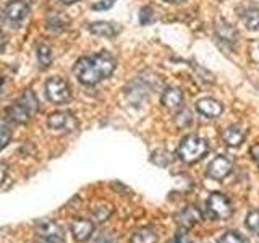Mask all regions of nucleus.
<instances>
[{
	"instance_id": "obj_31",
	"label": "nucleus",
	"mask_w": 259,
	"mask_h": 243,
	"mask_svg": "<svg viewBox=\"0 0 259 243\" xmlns=\"http://www.w3.org/2000/svg\"><path fill=\"white\" fill-rule=\"evenodd\" d=\"M5 46H7V36L4 34L2 31H0V52H4Z\"/></svg>"
},
{
	"instance_id": "obj_22",
	"label": "nucleus",
	"mask_w": 259,
	"mask_h": 243,
	"mask_svg": "<svg viewBox=\"0 0 259 243\" xmlns=\"http://www.w3.org/2000/svg\"><path fill=\"white\" fill-rule=\"evenodd\" d=\"M10 138H12L10 127H8V124L5 120L0 118V149L5 148V146L8 144V141H10Z\"/></svg>"
},
{
	"instance_id": "obj_14",
	"label": "nucleus",
	"mask_w": 259,
	"mask_h": 243,
	"mask_svg": "<svg viewBox=\"0 0 259 243\" xmlns=\"http://www.w3.org/2000/svg\"><path fill=\"white\" fill-rule=\"evenodd\" d=\"M162 104L168 110H178L183 104V93L180 88H167L162 94Z\"/></svg>"
},
{
	"instance_id": "obj_17",
	"label": "nucleus",
	"mask_w": 259,
	"mask_h": 243,
	"mask_svg": "<svg viewBox=\"0 0 259 243\" xmlns=\"http://www.w3.org/2000/svg\"><path fill=\"white\" fill-rule=\"evenodd\" d=\"M132 243H157V233L151 227H143L133 233Z\"/></svg>"
},
{
	"instance_id": "obj_8",
	"label": "nucleus",
	"mask_w": 259,
	"mask_h": 243,
	"mask_svg": "<svg viewBox=\"0 0 259 243\" xmlns=\"http://www.w3.org/2000/svg\"><path fill=\"white\" fill-rule=\"evenodd\" d=\"M47 125L51 130H62V132H73L78 127L76 118L70 112H54L47 118Z\"/></svg>"
},
{
	"instance_id": "obj_26",
	"label": "nucleus",
	"mask_w": 259,
	"mask_h": 243,
	"mask_svg": "<svg viewBox=\"0 0 259 243\" xmlns=\"http://www.w3.org/2000/svg\"><path fill=\"white\" fill-rule=\"evenodd\" d=\"M140 20H141L143 24H148V23L152 21V10H151L149 7H144L143 10H141V13H140Z\"/></svg>"
},
{
	"instance_id": "obj_19",
	"label": "nucleus",
	"mask_w": 259,
	"mask_h": 243,
	"mask_svg": "<svg viewBox=\"0 0 259 243\" xmlns=\"http://www.w3.org/2000/svg\"><path fill=\"white\" fill-rule=\"evenodd\" d=\"M37 60H39L42 68H47L49 65L52 63V52H51V47H49L47 44L37 46Z\"/></svg>"
},
{
	"instance_id": "obj_10",
	"label": "nucleus",
	"mask_w": 259,
	"mask_h": 243,
	"mask_svg": "<svg viewBox=\"0 0 259 243\" xmlns=\"http://www.w3.org/2000/svg\"><path fill=\"white\" fill-rule=\"evenodd\" d=\"M202 221V213L196 206H186L183 211L177 214V222L180 224L183 229H191Z\"/></svg>"
},
{
	"instance_id": "obj_28",
	"label": "nucleus",
	"mask_w": 259,
	"mask_h": 243,
	"mask_svg": "<svg viewBox=\"0 0 259 243\" xmlns=\"http://www.w3.org/2000/svg\"><path fill=\"white\" fill-rule=\"evenodd\" d=\"M174 243H191V240L188 238V235L185 232H178L174 238Z\"/></svg>"
},
{
	"instance_id": "obj_16",
	"label": "nucleus",
	"mask_w": 259,
	"mask_h": 243,
	"mask_svg": "<svg viewBox=\"0 0 259 243\" xmlns=\"http://www.w3.org/2000/svg\"><path fill=\"white\" fill-rule=\"evenodd\" d=\"M70 24V20L60 12H54L47 18V28L51 31H62Z\"/></svg>"
},
{
	"instance_id": "obj_24",
	"label": "nucleus",
	"mask_w": 259,
	"mask_h": 243,
	"mask_svg": "<svg viewBox=\"0 0 259 243\" xmlns=\"http://www.w3.org/2000/svg\"><path fill=\"white\" fill-rule=\"evenodd\" d=\"M246 227L254 233H259V211H249L246 216Z\"/></svg>"
},
{
	"instance_id": "obj_6",
	"label": "nucleus",
	"mask_w": 259,
	"mask_h": 243,
	"mask_svg": "<svg viewBox=\"0 0 259 243\" xmlns=\"http://www.w3.org/2000/svg\"><path fill=\"white\" fill-rule=\"evenodd\" d=\"M207 209L210 211V214L214 217L225 221V219L232 217L233 214V208H232V201L222 193H212L207 198Z\"/></svg>"
},
{
	"instance_id": "obj_33",
	"label": "nucleus",
	"mask_w": 259,
	"mask_h": 243,
	"mask_svg": "<svg viewBox=\"0 0 259 243\" xmlns=\"http://www.w3.org/2000/svg\"><path fill=\"white\" fill-rule=\"evenodd\" d=\"M63 4H68V5H71V4H75V2H78V0H62Z\"/></svg>"
},
{
	"instance_id": "obj_18",
	"label": "nucleus",
	"mask_w": 259,
	"mask_h": 243,
	"mask_svg": "<svg viewBox=\"0 0 259 243\" xmlns=\"http://www.w3.org/2000/svg\"><path fill=\"white\" fill-rule=\"evenodd\" d=\"M240 18L245 23L248 29L259 28V8H246L245 12L240 13Z\"/></svg>"
},
{
	"instance_id": "obj_4",
	"label": "nucleus",
	"mask_w": 259,
	"mask_h": 243,
	"mask_svg": "<svg viewBox=\"0 0 259 243\" xmlns=\"http://www.w3.org/2000/svg\"><path fill=\"white\" fill-rule=\"evenodd\" d=\"M46 94L54 104H65L71 99V89L67 79L60 76H52L46 81Z\"/></svg>"
},
{
	"instance_id": "obj_29",
	"label": "nucleus",
	"mask_w": 259,
	"mask_h": 243,
	"mask_svg": "<svg viewBox=\"0 0 259 243\" xmlns=\"http://www.w3.org/2000/svg\"><path fill=\"white\" fill-rule=\"evenodd\" d=\"M251 157H253L254 162L259 164V144H254L253 148H251Z\"/></svg>"
},
{
	"instance_id": "obj_2",
	"label": "nucleus",
	"mask_w": 259,
	"mask_h": 243,
	"mask_svg": "<svg viewBox=\"0 0 259 243\" xmlns=\"http://www.w3.org/2000/svg\"><path fill=\"white\" fill-rule=\"evenodd\" d=\"M39 110V101L32 91H24L18 101L13 102L7 110V115L16 124H28Z\"/></svg>"
},
{
	"instance_id": "obj_9",
	"label": "nucleus",
	"mask_w": 259,
	"mask_h": 243,
	"mask_svg": "<svg viewBox=\"0 0 259 243\" xmlns=\"http://www.w3.org/2000/svg\"><path fill=\"white\" fill-rule=\"evenodd\" d=\"M232 160L227 156H217L207 167V175L212 180H224V178L232 172Z\"/></svg>"
},
{
	"instance_id": "obj_32",
	"label": "nucleus",
	"mask_w": 259,
	"mask_h": 243,
	"mask_svg": "<svg viewBox=\"0 0 259 243\" xmlns=\"http://www.w3.org/2000/svg\"><path fill=\"white\" fill-rule=\"evenodd\" d=\"M93 243H112V240H110V237H107V235H101V237L96 238Z\"/></svg>"
},
{
	"instance_id": "obj_1",
	"label": "nucleus",
	"mask_w": 259,
	"mask_h": 243,
	"mask_svg": "<svg viewBox=\"0 0 259 243\" xmlns=\"http://www.w3.org/2000/svg\"><path fill=\"white\" fill-rule=\"evenodd\" d=\"M117 67L115 59L109 52H99L96 55H88L81 57V59L75 63V71L76 78L79 83L86 86H94L101 83L102 79L109 78L113 70Z\"/></svg>"
},
{
	"instance_id": "obj_13",
	"label": "nucleus",
	"mask_w": 259,
	"mask_h": 243,
	"mask_svg": "<svg viewBox=\"0 0 259 243\" xmlns=\"http://www.w3.org/2000/svg\"><path fill=\"white\" fill-rule=\"evenodd\" d=\"M196 109L204 117H207V118H217L224 112L222 104L219 102V101H215V99H210V97H204V99H199L198 104H196Z\"/></svg>"
},
{
	"instance_id": "obj_3",
	"label": "nucleus",
	"mask_w": 259,
	"mask_h": 243,
	"mask_svg": "<svg viewBox=\"0 0 259 243\" xmlns=\"http://www.w3.org/2000/svg\"><path fill=\"white\" fill-rule=\"evenodd\" d=\"M207 141L204 138L199 136H186L178 146V157H180L186 164H194V162L201 160L207 154Z\"/></svg>"
},
{
	"instance_id": "obj_25",
	"label": "nucleus",
	"mask_w": 259,
	"mask_h": 243,
	"mask_svg": "<svg viewBox=\"0 0 259 243\" xmlns=\"http://www.w3.org/2000/svg\"><path fill=\"white\" fill-rule=\"evenodd\" d=\"M112 213V209L110 206H102V208H96L94 209V217H96V221H99V222H104V221H107V217L110 216Z\"/></svg>"
},
{
	"instance_id": "obj_15",
	"label": "nucleus",
	"mask_w": 259,
	"mask_h": 243,
	"mask_svg": "<svg viewBox=\"0 0 259 243\" xmlns=\"http://www.w3.org/2000/svg\"><path fill=\"white\" fill-rule=\"evenodd\" d=\"M89 31L101 37H115L120 32V28L117 24L109 23V21H96L93 24H89Z\"/></svg>"
},
{
	"instance_id": "obj_11",
	"label": "nucleus",
	"mask_w": 259,
	"mask_h": 243,
	"mask_svg": "<svg viewBox=\"0 0 259 243\" xmlns=\"http://www.w3.org/2000/svg\"><path fill=\"white\" fill-rule=\"evenodd\" d=\"M70 230L76 241H84L93 235L94 224L91 221H86V219H75L70 225Z\"/></svg>"
},
{
	"instance_id": "obj_5",
	"label": "nucleus",
	"mask_w": 259,
	"mask_h": 243,
	"mask_svg": "<svg viewBox=\"0 0 259 243\" xmlns=\"http://www.w3.org/2000/svg\"><path fill=\"white\" fill-rule=\"evenodd\" d=\"M37 243H65V233L59 224L52 221H40L36 225Z\"/></svg>"
},
{
	"instance_id": "obj_27",
	"label": "nucleus",
	"mask_w": 259,
	"mask_h": 243,
	"mask_svg": "<svg viewBox=\"0 0 259 243\" xmlns=\"http://www.w3.org/2000/svg\"><path fill=\"white\" fill-rule=\"evenodd\" d=\"M113 4H115V0H102V2H97L93 5L94 10H107V8H110Z\"/></svg>"
},
{
	"instance_id": "obj_12",
	"label": "nucleus",
	"mask_w": 259,
	"mask_h": 243,
	"mask_svg": "<svg viewBox=\"0 0 259 243\" xmlns=\"http://www.w3.org/2000/svg\"><path fill=\"white\" fill-rule=\"evenodd\" d=\"M222 138H224V143L227 146H230V148H237V146H240L243 141H245L246 132L241 125L235 124V125H230L224 130Z\"/></svg>"
},
{
	"instance_id": "obj_20",
	"label": "nucleus",
	"mask_w": 259,
	"mask_h": 243,
	"mask_svg": "<svg viewBox=\"0 0 259 243\" xmlns=\"http://www.w3.org/2000/svg\"><path fill=\"white\" fill-rule=\"evenodd\" d=\"M151 160L154 162L156 166L159 167H165L170 164V160H172V157H170V154L164 149H159L156 152H152V156H151Z\"/></svg>"
},
{
	"instance_id": "obj_7",
	"label": "nucleus",
	"mask_w": 259,
	"mask_h": 243,
	"mask_svg": "<svg viewBox=\"0 0 259 243\" xmlns=\"http://www.w3.org/2000/svg\"><path fill=\"white\" fill-rule=\"evenodd\" d=\"M29 13V5L24 0H12L8 2L7 7L4 8V18L7 23L18 26L21 21L26 20V16Z\"/></svg>"
},
{
	"instance_id": "obj_34",
	"label": "nucleus",
	"mask_w": 259,
	"mask_h": 243,
	"mask_svg": "<svg viewBox=\"0 0 259 243\" xmlns=\"http://www.w3.org/2000/svg\"><path fill=\"white\" fill-rule=\"evenodd\" d=\"M165 2H170V4H177V2H183V0H165Z\"/></svg>"
},
{
	"instance_id": "obj_23",
	"label": "nucleus",
	"mask_w": 259,
	"mask_h": 243,
	"mask_svg": "<svg viewBox=\"0 0 259 243\" xmlns=\"http://www.w3.org/2000/svg\"><path fill=\"white\" fill-rule=\"evenodd\" d=\"M217 243H246V240L237 232H225L217 238Z\"/></svg>"
},
{
	"instance_id": "obj_21",
	"label": "nucleus",
	"mask_w": 259,
	"mask_h": 243,
	"mask_svg": "<svg viewBox=\"0 0 259 243\" xmlns=\"http://www.w3.org/2000/svg\"><path fill=\"white\" fill-rule=\"evenodd\" d=\"M191 122H193V115H191V112H190V110H186V109H182V110L175 115V124H177L178 127H180V128L190 127V125H191Z\"/></svg>"
},
{
	"instance_id": "obj_30",
	"label": "nucleus",
	"mask_w": 259,
	"mask_h": 243,
	"mask_svg": "<svg viewBox=\"0 0 259 243\" xmlns=\"http://www.w3.org/2000/svg\"><path fill=\"white\" fill-rule=\"evenodd\" d=\"M5 177H7V164L5 162H0V185L4 183Z\"/></svg>"
}]
</instances>
